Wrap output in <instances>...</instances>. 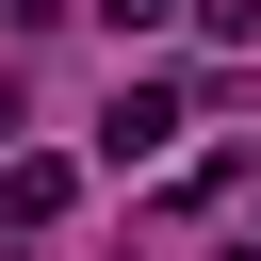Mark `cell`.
Masks as SVG:
<instances>
[{
	"instance_id": "3",
	"label": "cell",
	"mask_w": 261,
	"mask_h": 261,
	"mask_svg": "<svg viewBox=\"0 0 261 261\" xmlns=\"http://www.w3.org/2000/svg\"><path fill=\"white\" fill-rule=\"evenodd\" d=\"M98 16H114V33H163V16H179V0H98Z\"/></svg>"
},
{
	"instance_id": "1",
	"label": "cell",
	"mask_w": 261,
	"mask_h": 261,
	"mask_svg": "<svg viewBox=\"0 0 261 261\" xmlns=\"http://www.w3.org/2000/svg\"><path fill=\"white\" fill-rule=\"evenodd\" d=\"M179 147V82H114V114H98V163L130 179V163H163Z\"/></svg>"
},
{
	"instance_id": "2",
	"label": "cell",
	"mask_w": 261,
	"mask_h": 261,
	"mask_svg": "<svg viewBox=\"0 0 261 261\" xmlns=\"http://www.w3.org/2000/svg\"><path fill=\"white\" fill-rule=\"evenodd\" d=\"M65 196H82V179H65V163H49V147H16V163H0V212H16V228H49V212H65Z\"/></svg>"
}]
</instances>
